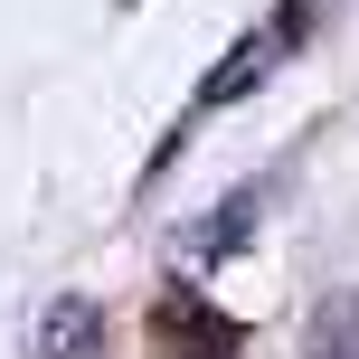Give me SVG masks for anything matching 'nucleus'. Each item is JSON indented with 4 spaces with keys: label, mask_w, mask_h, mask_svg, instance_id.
I'll list each match as a JSON object with an SVG mask.
<instances>
[{
    "label": "nucleus",
    "mask_w": 359,
    "mask_h": 359,
    "mask_svg": "<svg viewBox=\"0 0 359 359\" xmlns=\"http://www.w3.org/2000/svg\"><path fill=\"white\" fill-rule=\"evenodd\" d=\"M142 331H151V359H236L246 350V322L227 303H208L198 284H161Z\"/></svg>",
    "instance_id": "nucleus-1"
},
{
    "label": "nucleus",
    "mask_w": 359,
    "mask_h": 359,
    "mask_svg": "<svg viewBox=\"0 0 359 359\" xmlns=\"http://www.w3.org/2000/svg\"><path fill=\"white\" fill-rule=\"evenodd\" d=\"M255 198H265V189H236V198H227V217L189 227V246H208V255H217V246H246V227H255Z\"/></svg>",
    "instance_id": "nucleus-5"
},
{
    "label": "nucleus",
    "mask_w": 359,
    "mask_h": 359,
    "mask_svg": "<svg viewBox=\"0 0 359 359\" xmlns=\"http://www.w3.org/2000/svg\"><path fill=\"white\" fill-rule=\"evenodd\" d=\"M265 67H274V38H236V57L198 86V114H217V104H236V95H255V86H265Z\"/></svg>",
    "instance_id": "nucleus-3"
},
{
    "label": "nucleus",
    "mask_w": 359,
    "mask_h": 359,
    "mask_svg": "<svg viewBox=\"0 0 359 359\" xmlns=\"http://www.w3.org/2000/svg\"><path fill=\"white\" fill-rule=\"evenodd\" d=\"M312 359H359V293L322 303V331H312Z\"/></svg>",
    "instance_id": "nucleus-4"
},
{
    "label": "nucleus",
    "mask_w": 359,
    "mask_h": 359,
    "mask_svg": "<svg viewBox=\"0 0 359 359\" xmlns=\"http://www.w3.org/2000/svg\"><path fill=\"white\" fill-rule=\"evenodd\" d=\"M38 359H104V303L95 293H57L38 312Z\"/></svg>",
    "instance_id": "nucleus-2"
}]
</instances>
